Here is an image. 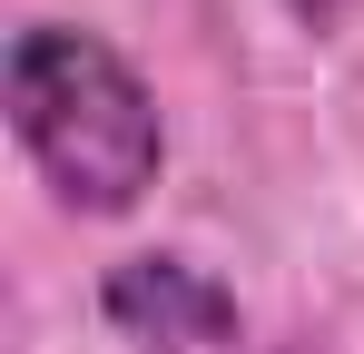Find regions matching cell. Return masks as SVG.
Returning <instances> with one entry per match:
<instances>
[{
	"instance_id": "6da1fadb",
	"label": "cell",
	"mask_w": 364,
	"mask_h": 354,
	"mask_svg": "<svg viewBox=\"0 0 364 354\" xmlns=\"http://www.w3.org/2000/svg\"><path fill=\"white\" fill-rule=\"evenodd\" d=\"M0 99H10V138L20 158L50 177L69 217H128L158 168H168V118L158 89L128 69V50H109L99 30H69V20H30L10 40L0 69Z\"/></svg>"
},
{
	"instance_id": "7a4b0ae2",
	"label": "cell",
	"mask_w": 364,
	"mask_h": 354,
	"mask_svg": "<svg viewBox=\"0 0 364 354\" xmlns=\"http://www.w3.org/2000/svg\"><path fill=\"white\" fill-rule=\"evenodd\" d=\"M99 315L119 325L128 345H148V354H217V345H237V295L217 286L197 256H119L109 286H99Z\"/></svg>"
},
{
	"instance_id": "3957f363",
	"label": "cell",
	"mask_w": 364,
	"mask_h": 354,
	"mask_svg": "<svg viewBox=\"0 0 364 354\" xmlns=\"http://www.w3.org/2000/svg\"><path fill=\"white\" fill-rule=\"evenodd\" d=\"M286 10H296V30H315V40H335V30L355 20L364 0H286Z\"/></svg>"
}]
</instances>
